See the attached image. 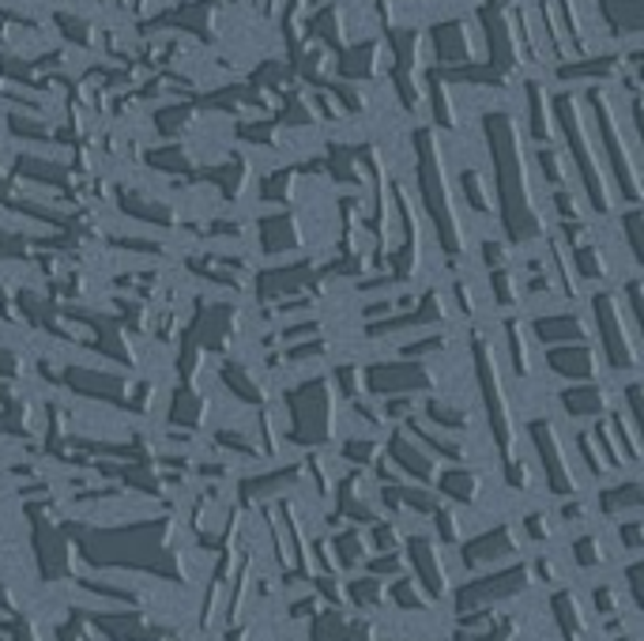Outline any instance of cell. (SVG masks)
Listing matches in <instances>:
<instances>
[{"label":"cell","instance_id":"6","mask_svg":"<svg viewBox=\"0 0 644 641\" xmlns=\"http://www.w3.org/2000/svg\"><path fill=\"white\" fill-rule=\"evenodd\" d=\"M528 532L535 536V540H551V517L546 514H535V517H528Z\"/></svg>","mask_w":644,"mask_h":641},{"label":"cell","instance_id":"4","mask_svg":"<svg viewBox=\"0 0 644 641\" xmlns=\"http://www.w3.org/2000/svg\"><path fill=\"white\" fill-rule=\"evenodd\" d=\"M438 525H441V536H445L449 543H464L467 540V528H464V521H460L456 509H441Z\"/></svg>","mask_w":644,"mask_h":641},{"label":"cell","instance_id":"10","mask_svg":"<svg viewBox=\"0 0 644 641\" xmlns=\"http://www.w3.org/2000/svg\"><path fill=\"white\" fill-rule=\"evenodd\" d=\"M633 401L641 404V408H637V419H641V427H644V401H641V393H637V389H633Z\"/></svg>","mask_w":644,"mask_h":641},{"label":"cell","instance_id":"1","mask_svg":"<svg viewBox=\"0 0 644 641\" xmlns=\"http://www.w3.org/2000/svg\"><path fill=\"white\" fill-rule=\"evenodd\" d=\"M535 438H539V449H543V457H546V472H551V483L558 491H577L580 483H577V475H573V464H569V453H565V446H562V438H558V430L551 427V423H539L535 427Z\"/></svg>","mask_w":644,"mask_h":641},{"label":"cell","instance_id":"3","mask_svg":"<svg viewBox=\"0 0 644 641\" xmlns=\"http://www.w3.org/2000/svg\"><path fill=\"white\" fill-rule=\"evenodd\" d=\"M577 559H580V566H599V562H607V540L603 536H585V540L577 543Z\"/></svg>","mask_w":644,"mask_h":641},{"label":"cell","instance_id":"2","mask_svg":"<svg viewBox=\"0 0 644 641\" xmlns=\"http://www.w3.org/2000/svg\"><path fill=\"white\" fill-rule=\"evenodd\" d=\"M415 562H419V570L426 574V585H430L433 593L445 596V588H449V570H445V562H441L438 548H433V540H415Z\"/></svg>","mask_w":644,"mask_h":641},{"label":"cell","instance_id":"8","mask_svg":"<svg viewBox=\"0 0 644 641\" xmlns=\"http://www.w3.org/2000/svg\"><path fill=\"white\" fill-rule=\"evenodd\" d=\"M362 600L365 604H385V596H381V585H362Z\"/></svg>","mask_w":644,"mask_h":641},{"label":"cell","instance_id":"5","mask_svg":"<svg viewBox=\"0 0 644 641\" xmlns=\"http://www.w3.org/2000/svg\"><path fill=\"white\" fill-rule=\"evenodd\" d=\"M396 600L399 604H407V608H430V596H419V588H415V585H404V582H399L396 585Z\"/></svg>","mask_w":644,"mask_h":641},{"label":"cell","instance_id":"7","mask_svg":"<svg viewBox=\"0 0 644 641\" xmlns=\"http://www.w3.org/2000/svg\"><path fill=\"white\" fill-rule=\"evenodd\" d=\"M622 540L630 543V548H641V543H644V521L641 525H625Z\"/></svg>","mask_w":644,"mask_h":641},{"label":"cell","instance_id":"9","mask_svg":"<svg viewBox=\"0 0 644 641\" xmlns=\"http://www.w3.org/2000/svg\"><path fill=\"white\" fill-rule=\"evenodd\" d=\"M630 577H633V582H637V588L644 593V566H633V570H630ZM641 604H644V600H641Z\"/></svg>","mask_w":644,"mask_h":641}]
</instances>
